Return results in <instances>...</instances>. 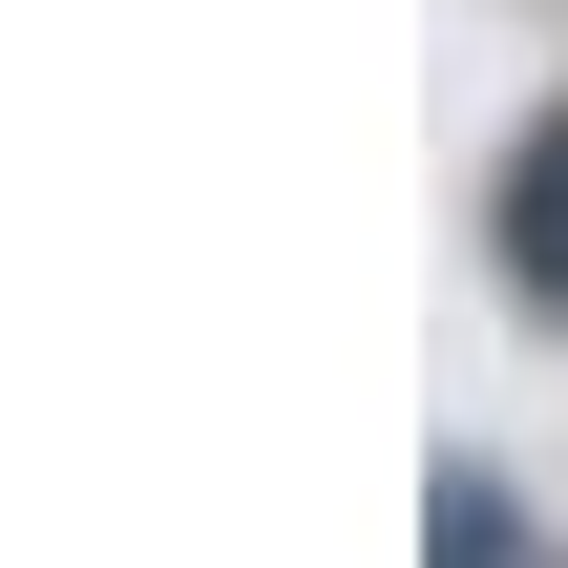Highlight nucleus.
Listing matches in <instances>:
<instances>
[{"mask_svg": "<svg viewBox=\"0 0 568 568\" xmlns=\"http://www.w3.org/2000/svg\"><path fill=\"white\" fill-rule=\"evenodd\" d=\"M506 274H527V295H568V126L506 169Z\"/></svg>", "mask_w": 568, "mask_h": 568, "instance_id": "obj_1", "label": "nucleus"}]
</instances>
